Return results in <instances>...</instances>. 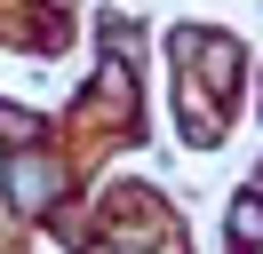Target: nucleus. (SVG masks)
Instances as JSON below:
<instances>
[{
  "label": "nucleus",
  "instance_id": "obj_1",
  "mask_svg": "<svg viewBox=\"0 0 263 254\" xmlns=\"http://www.w3.org/2000/svg\"><path fill=\"white\" fill-rule=\"evenodd\" d=\"M56 190H64V175H56L48 159H32V151H24V159H8V199H16L24 215H40Z\"/></svg>",
  "mask_w": 263,
  "mask_h": 254
},
{
  "label": "nucleus",
  "instance_id": "obj_2",
  "mask_svg": "<svg viewBox=\"0 0 263 254\" xmlns=\"http://www.w3.org/2000/svg\"><path fill=\"white\" fill-rule=\"evenodd\" d=\"M223 238H231V254H255L263 246V190H247V199L231 206V230Z\"/></svg>",
  "mask_w": 263,
  "mask_h": 254
},
{
  "label": "nucleus",
  "instance_id": "obj_3",
  "mask_svg": "<svg viewBox=\"0 0 263 254\" xmlns=\"http://www.w3.org/2000/svg\"><path fill=\"white\" fill-rule=\"evenodd\" d=\"M0 135H16V143H24V135H32V111H16V103H0Z\"/></svg>",
  "mask_w": 263,
  "mask_h": 254
}]
</instances>
